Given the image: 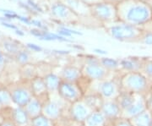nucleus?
<instances>
[{
    "instance_id": "f257e3e1",
    "label": "nucleus",
    "mask_w": 152,
    "mask_h": 126,
    "mask_svg": "<svg viewBox=\"0 0 152 126\" xmlns=\"http://www.w3.org/2000/svg\"><path fill=\"white\" fill-rule=\"evenodd\" d=\"M116 10L118 21L127 25L142 27L152 20L148 4L140 0H121Z\"/></svg>"
},
{
    "instance_id": "f03ea898",
    "label": "nucleus",
    "mask_w": 152,
    "mask_h": 126,
    "mask_svg": "<svg viewBox=\"0 0 152 126\" xmlns=\"http://www.w3.org/2000/svg\"><path fill=\"white\" fill-rule=\"evenodd\" d=\"M121 92L145 95L152 89L151 81L142 72H126L118 77Z\"/></svg>"
},
{
    "instance_id": "7ed1b4c3",
    "label": "nucleus",
    "mask_w": 152,
    "mask_h": 126,
    "mask_svg": "<svg viewBox=\"0 0 152 126\" xmlns=\"http://www.w3.org/2000/svg\"><path fill=\"white\" fill-rule=\"evenodd\" d=\"M106 31L110 37L124 42H139V39L143 32L141 27L127 25L119 21L107 25Z\"/></svg>"
},
{
    "instance_id": "20e7f679",
    "label": "nucleus",
    "mask_w": 152,
    "mask_h": 126,
    "mask_svg": "<svg viewBox=\"0 0 152 126\" xmlns=\"http://www.w3.org/2000/svg\"><path fill=\"white\" fill-rule=\"evenodd\" d=\"M82 75L89 81H100L108 78L111 72L107 71L100 64L99 58L96 56L88 55L84 59V62L80 66Z\"/></svg>"
},
{
    "instance_id": "39448f33",
    "label": "nucleus",
    "mask_w": 152,
    "mask_h": 126,
    "mask_svg": "<svg viewBox=\"0 0 152 126\" xmlns=\"http://www.w3.org/2000/svg\"><path fill=\"white\" fill-rule=\"evenodd\" d=\"M89 11L91 18L100 25L107 26L118 21L115 4L101 2L99 4L90 6Z\"/></svg>"
},
{
    "instance_id": "423d86ee",
    "label": "nucleus",
    "mask_w": 152,
    "mask_h": 126,
    "mask_svg": "<svg viewBox=\"0 0 152 126\" xmlns=\"http://www.w3.org/2000/svg\"><path fill=\"white\" fill-rule=\"evenodd\" d=\"M5 86L10 92L13 103L16 107L24 108L33 97L29 81L18 80Z\"/></svg>"
},
{
    "instance_id": "0eeeda50",
    "label": "nucleus",
    "mask_w": 152,
    "mask_h": 126,
    "mask_svg": "<svg viewBox=\"0 0 152 126\" xmlns=\"http://www.w3.org/2000/svg\"><path fill=\"white\" fill-rule=\"evenodd\" d=\"M50 14L56 21L65 24H77L80 22V18L62 1L54 2L50 7Z\"/></svg>"
},
{
    "instance_id": "6e6552de",
    "label": "nucleus",
    "mask_w": 152,
    "mask_h": 126,
    "mask_svg": "<svg viewBox=\"0 0 152 126\" xmlns=\"http://www.w3.org/2000/svg\"><path fill=\"white\" fill-rule=\"evenodd\" d=\"M57 95L67 104H72L77 101L81 100L85 92L79 83L61 81Z\"/></svg>"
},
{
    "instance_id": "1a4fd4ad",
    "label": "nucleus",
    "mask_w": 152,
    "mask_h": 126,
    "mask_svg": "<svg viewBox=\"0 0 152 126\" xmlns=\"http://www.w3.org/2000/svg\"><path fill=\"white\" fill-rule=\"evenodd\" d=\"M58 100L54 98L53 95H50L49 97L42 104V114L48 118L49 119L58 122L60 119L64 115V109L67 104L59 97L58 96Z\"/></svg>"
},
{
    "instance_id": "9d476101",
    "label": "nucleus",
    "mask_w": 152,
    "mask_h": 126,
    "mask_svg": "<svg viewBox=\"0 0 152 126\" xmlns=\"http://www.w3.org/2000/svg\"><path fill=\"white\" fill-rule=\"evenodd\" d=\"M97 84L96 89L93 91V93H97L103 100L117 99L121 92L118 78H107L103 81H96Z\"/></svg>"
},
{
    "instance_id": "9b49d317",
    "label": "nucleus",
    "mask_w": 152,
    "mask_h": 126,
    "mask_svg": "<svg viewBox=\"0 0 152 126\" xmlns=\"http://www.w3.org/2000/svg\"><path fill=\"white\" fill-rule=\"evenodd\" d=\"M92 111L89 108L83 100L77 101L75 103L69 104L68 106V116L67 118L72 121L73 124L77 125L79 126H81L83 122L86 119V118Z\"/></svg>"
},
{
    "instance_id": "f8f14e48",
    "label": "nucleus",
    "mask_w": 152,
    "mask_h": 126,
    "mask_svg": "<svg viewBox=\"0 0 152 126\" xmlns=\"http://www.w3.org/2000/svg\"><path fill=\"white\" fill-rule=\"evenodd\" d=\"M3 118H10L16 126H30L31 119L24 108L14 106L10 109L1 114Z\"/></svg>"
},
{
    "instance_id": "ddd939ff",
    "label": "nucleus",
    "mask_w": 152,
    "mask_h": 126,
    "mask_svg": "<svg viewBox=\"0 0 152 126\" xmlns=\"http://www.w3.org/2000/svg\"><path fill=\"white\" fill-rule=\"evenodd\" d=\"M100 111L102 113V114L105 116L109 123L118 119L122 115V110L116 99L103 100Z\"/></svg>"
},
{
    "instance_id": "4468645a",
    "label": "nucleus",
    "mask_w": 152,
    "mask_h": 126,
    "mask_svg": "<svg viewBox=\"0 0 152 126\" xmlns=\"http://www.w3.org/2000/svg\"><path fill=\"white\" fill-rule=\"evenodd\" d=\"M29 83L34 97L39 99L42 103L50 97V94L48 93V89L46 87L42 76L37 75L31 80Z\"/></svg>"
},
{
    "instance_id": "2eb2a0df",
    "label": "nucleus",
    "mask_w": 152,
    "mask_h": 126,
    "mask_svg": "<svg viewBox=\"0 0 152 126\" xmlns=\"http://www.w3.org/2000/svg\"><path fill=\"white\" fill-rule=\"evenodd\" d=\"M58 75L63 81L79 83L83 78L81 68L75 64L64 65L60 70Z\"/></svg>"
},
{
    "instance_id": "dca6fc26",
    "label": "nucleus",
    "mask_w": 152,
    "mask_h": 126,
    "mask_svg": "<svg viewBox=\"0 0 152 126\" xmlns=\"http://www.w3.org/2000/svg\"><path fill=\"white\" fill-rule=\"evenodd\" d=\"M146 109V105H145V95L141 94H136L135 99L134 103L126 109L122 111V115L121 117L130 119L134 118V116L140 114L143 111Z\"/></svg>"
},
{
    "instance_id": "f3484780",
    "label": "nucleus",
    "mask_w": 152,
    "mask_h": 126,
    "mask_svg": "<svg viewBox=\"0 0 152 126\" xmlns=\"http://www.w3.org/2000/svg\"><path fill=\"white\" fill-rule=\"evenodd\" d=\"M145 59L138 57H127L119 59V70L126 72L141 71Z\"/></svg>"
},
{
    "instance_id": "a211bd4d",
    "label": "nucleus",
    "mask_w": 152,
    "mask_h": 126,
    "mask_svg": "<svg viewBox=\"0 0 152 126\" xmlns=\"http://www.w3.org/2000/svg\"><path fill=\"white\" fill-rule=\"evenodd\" d=\"M1 45L3 48V49H1L2 52L6 56H10L13 59L17 54V53L25 47L22 45L20 42L15 40V39L9 38V37L3 39Z\"/></svg>"
},
{
    "instance_id": "6ab92c4d",
    "label": "nucleus",
    "mask_w": 152,
    "mask_h": 126,
    "mask_svg": "<svg viewBox=\"0 0 152 126\" xmlns=\"http://www.w3.org/2000/svg\"><path fill=\"white\" fill-rule=\"evenodd\" d=\"M42 78H43L44 82L46 85V87L48 89V93L50 95L57 94L58 86L62 81L58 74H56L53 71H49L48 73L43 75Z\"/></svg>"
},
{
    "instance_id": "aec40b11",
    "label": "nucleus",
    "mask_w": 152,
    "mask_h": 126,
    "mask_svg": "<svg viewBox=\"0 0 152 126\" xmlns=\"http://www.w3.org/2000/svg\"><path fill=\"white\" fill-rule=\"evenodd\" d=\"M109 122L100 110L92 111L81 126H108Z\"/></svg>"
},
{
    "instance_id": "412c9836",
    "label": "nucleus",
    "mask_w": 152,
    "mask_h": 126,
    "mask_svg": "<svg viewBox=\"0 0 152 126\" xmlns=\"http://www.w3.org/2000/svg\"><path fill=\"white\" fill-rule=\"evenodd\" d=\"M42 104L43 103L39 99H37V97H34L28 102L26 105L24 107V109L26 111V113L27 114L30 119H34L40 114H42Z\"/></svg>"
},
{
    "instance_id": "4be33fe9",
    "label": "nucleus",
    "mask_w": 152,
    "mask_h": 126,
    "mask_svg": "<svg viewBox=\"0 0 152 126\" xmlns=\"http://www.w3.org/2000/svg\"><path fill=\"white\" fill-rule=\"evenodd\" d=\"M14 106L9 90L5 86L0 84V114Z\"/></svg>"
},
{
    "instance_id": "5701e85b",
    "label": "nucleus",
    "mask_w": 152,
    "mask_h": 126,
    "mask_svg": "<svg viewBox=\"0 0 152 126\" xmlns=\"http://www.w3.org/2000/svg\"><path fill=\"white\" fill-rule=\"evenodd\" d=\"M39 75L37 66L34 64H29L26 65L19 67V77L20 80L30 81L33 78Z\"/></svg>"
},
{
    "instance_id": "b1692460",
    "label": "nucleus",
    "mask_w": 152,
    "mask_h": 126,
    "mask_svg": "<svg viewBox=\"0 0 152 126\" xmlns=\"http://www.w3.org/2000/svg\"><path fill=\"white\" fill-rule=\"evenodd\" d=\"M83 102L89 107V108L91 111L100 110L101 106L103 103V99L97 93L93 92H87L82 97Z\"/></svg>"
},
{
    "instance_id": "393cba45",
    "label": "nucleus",
    "mask_w": 152,
    "mask_h": 126,
    "mask_svg": "<svg viewBox=\"0 0 152 126\" xmlns=\"http://www.w3.org/2000/svg\"><path fill=\"white\" fill-rule=\"evenodd\" d=\"M14 60L15 61L16 64L19 65V67L31 64L32 63V53L30 50H28L26 47H24L14 57Z\"/></svg>"
},
{
    "instance_id": "a878e982",
    "label": "nucleus",
    "mask_w": 152,
    "mask_h": 126,
    "mask_svg": "<svg viewBox=\"0 0 152 126\" xmlns=\"http://www.w3.org/2000/svg\"><path fill=\"white\" fill-rule=\"evenodd\" d=\"M152 119V114L147 109L143 111L140 114L130 119L131 124L133 126H150Z\"/></svg>"
},
{
    "instance_id": "bb28decb",
    "label": "nucleus",
    "mask_w": 152,
    "mask_h": 126,
    "mask_svg": "<svg viewBox=\"0 0 152 126\" xmlns=\"http://www.w3.org/2000/svg\"><path fill=\"white\" fill-rule=\"evenodd\" d=\"M136 94H132L126 92H121L118 97H117V102L118 103V106L122 111L129 108L134 101Z\"/></svg>"
},
{
    "instance_id": "cd10ccee",
    "label": "nucleus",
    "mask_w": 152,
    "mask_h": 126,
    "mask_svg": "<svg viewBox=\"0 0 152 126\" xmlns=\"http://www.w3.org/2000/svg\"><path fill=\"white\" fill-rule=\"evenodd\" d=\"M99 59H100V64L103 66L107 71L113 73V72L119 70V59L108 58V57L99 58Z\"/></svg>"
},
{
    "instance_id": "c85d7f7f",
    "label": "nucleus",
    "mask_w": 152,
    "mask_h": 126,
    "mask_svg": "<svg viewBox=\"0 0 152 126\" xmlns=\"http://www.w3.org/2000/svg\"><path fill=\"white\" fill-rule=\"evenodd\" d=\"M30 126H57L54 121L49 119L43 114H40L37 117L31 119Z\"/></svg>"
},
{
    "instance_id": "c756f323",
    "label": "nucleus",
    "mask_w": 152,
    "mask_h": 126,
    "mask_svg": "<svg viewBox=\"0 0 152 126\" xmlns=\"http://www.w3.org/2000/svg\"><path fill=\"white\" fill-rule=\"evenodd\" d=\"M145 76L151 81H152V59H145L141 71Z\"/></svg>"
},
{
    "instance_id": "7c9ffc66",
    "label": "nucleus",
    "mask_w": 152,
    "mask_h": 126,
    "mask_svg": "<svg viewBox=\"0 0 152 126\" xmlns=\"http://www.w3.org/2000/svg\"><path fill=\"white\" fill-rule=\"evenodd\" d=\"M139 42L145 45H151L152 46V32H147L144 31L142 32L140 37L139 39Z\"/></svg>"
},
{
    "instance_id": "2f4dec72",
    "label": "nucleus",
    "mask_w": 152,
    "mask_h": 126,
    "mask_svg": "<svg viewBox=\"0 0 152 126\" xmlns=\"http://www.w3.org/2000/svg\"><path fill=\"white\" fill-rule=\"evenodd\" d=\"M110 124H111V126H133L129 119L123 118V117H120L118 119L112 121Z\"/></svg>"
},
{
    "instance_id": "473e14b6",
    "label": "nucleus",
    "mask_w": 152,
    "mask_h": 126,
    "mask_svg": "<svg viewBox=\"0 0 152 126\" xmlns=\"http://www.w3.org/2000/svg\"><path fill=\"white\" fill-rule=\"evenodd\" d=\"M146 109L152 114V89L145 95Z\"/></svg>"
},
{
    "instance_id": "72a5a7b5",
    "label": "nucleus",
    "mask_w": 152,
    "mask_h": 126,
    "mask_svg": "<svg viewBox=\"0 0 152 126\" xmlns=\"http://www.w3.org/2000/svg\"><path fill=\"white\" fill-rule=\"evenodd\" d=\"M7 65V56L0 49V75L4 71Z\"/></svg>"
},
{
    "instance_id": "f704fd0d",
    "label": "nucleus",
    "mask_w": 152,
    "mask_h": 126,
    "mask_svg": "<svg viewBox=\"0 0 152 126\" xmlns=\"http://www.w3.org/2000/svg\"><path fill=\"white\" fill-rule=\"evenodd\" d=\"M28 50H30L31 53L34 52V53H41V52H42L43 51V48L41 47V46H39L36 43H31V42H28V43L26 44V46H25Z\"/></svg>"
},
{
    "instance_id": "c9c22d12",
    "label": "nucleus",
    "mask_w": 152,
    "mask_h": 126,
    "mask_svg": "<svg viewBox=\"0 0 152 126\" xmlns=\"http://www.w3.org/2000/svg\"><path fill=\"white\" fill-rule=\"evenodd\" d=\"M0 126H16L13 120L10 118H3L0 122Z\"/></svg>"
},
{
    "instance_id": "e433bc0d",
    "label": "nucleus",
    "mask_w": 152,
    "mask_h": 126,
    "mask_svg": "<svg viewBox=\"0 0 152 126\" xmlns=\"http://www.w3.org/2000/svg\"><path fill=\"white\" fill-rule=\"evenodd\" d=\"M80 1L82 2L83 4H85L88 6V7L94 5V4H99V3H101V2H103L102 0H80Z\"/></svg>"
},
{
    "instance_id": "4c0bfd02",
    "label": "nucleus",
    "mask_w": 152,
    "mask_h": 126,
    "mask_svg": "<svg viewBox=\"0 0 152 126\" xmlns=\"http://www.w3.org/2000/svg\"><path fill=\"white\" fill-rule=\"evenodd\" d=\"M142 29L144 31H147V32H152V20H151L150 21L146 23L145 26H142Z\"/></svg>"
},
{
    "instance_id": "58836bf2",
    "label": "nucleus",
    "mask_w": 152,
    "mask_h": 126,
    "mask_svg": "<svg viewBox=\"0 0 152 126\" xmlns=\"http://www.w3.org/2000/svg\"><path fill=\"white\" fill-rule=\"evenodd\" d=\"M53 52L58 55H67L70 53L69 51H65V50H53Z\"/></svg>"
},
{
    "instance_id": "ea45409f",
    "label": "nucleus",
    "mask_w": 152,
    "mask_h": 126,
    "mask_svg": "<svg viewBox=\"0 0 152 126\" xmlns=\"http://www.w3.org/2000/svg\"><path fill=\"white\" fill-rule=\"evenodd\" d=\"M96 53H98V54H101V55H107V52L106 51V50H102V49H100V48H95V49L93 50Z\"/></svg>"
},
{
    "instance_id": "a19ab883",
    "label": "nucleus",
    "mask_w": 152,
    "mask_h": 126,
    "mask_svg": "<svg viewBox=\"0 0 152 126\" xmlns=\"http://www.w3.org/2000/svg\"><path fill=\"white\" fill-rule=\"evenodd\" d=\"M2 25H3V26H6V27H8V28L14 29V30H17V28L15 26H14V25H12V24H10V23H8V22H2Z\"/></svg>"
},
{
    "instance_id": "79ce46f5",
    "label": "nucleus",
    "mask_w": 152,
    "mask_h": 126,
    "mask_svg": "<svg viewBox=\"0 0 152 126\" xmlns=\"http://www.w3.org/2000/svg\"><path fill=\"white\" fill-rule=\"evenodd\" d=\"M103 2L105 3H108V4H118L121 0H102Z\"/></svg>"
},
{
    "instance_id": "37998d69",
    "label": "nucleus",
    "mask_w": 152,
    "mask_h": 126,
    "mask_svg": "<svg viewBox=\"0 0 152 126\" xmlns=\"http://www.w3.org/2000/svg\"><path fill=\"white\" fill-rule=\"evenodd\" d=\"M147 4H148V5L150 7V10H151V15H152V0H149L148 2H147Z\"/></svg>"
},
{
    "instance_id": "c03bdc74",
    "label": "nucleus",
    "mask_w": 152,
    "mask_h": 126,
    "mask_svg": "<svg viewBox=\"0 0 152 126\" xmlns=\"http://www.w3.org/2000/svg\"><path fill=\"white\" fill-rule=\"evenodd\" d=\"M17 35H20V36H23L24 35V33L22 32L21 31H20V30H16V32H15Z\"/></svg>"
},
{
    "instance_id": "a18cd8bd",
    "label": "nucleus",
    "mask_w": 152,
    "mask_h": 126,
    "mask_svg": "<svg viewBox=\"0 0 152 126\" xmlns=\"http://www.w3.org/2000/svg\"><path fill=\"white\" fill-rule=\"evenodd\" d=\"M140 1H143V2H148V1H149V0H140Z\"/></svg>"
},
{
    "instance_id": "49530a36",
    "label": "nucleus",
    "mask_w": 152,
    "mask_h": 126,
    "mask_svg": "<svg viewBox=\"0 0 152 126\" xmlns=\"http://www.w3.org/2000/svg\"><path fill=\"white\" fill-rule=\"evenodd\" d=\"M150 126H152V119H151V125Z\"/></svg>"
}]
</instances>
